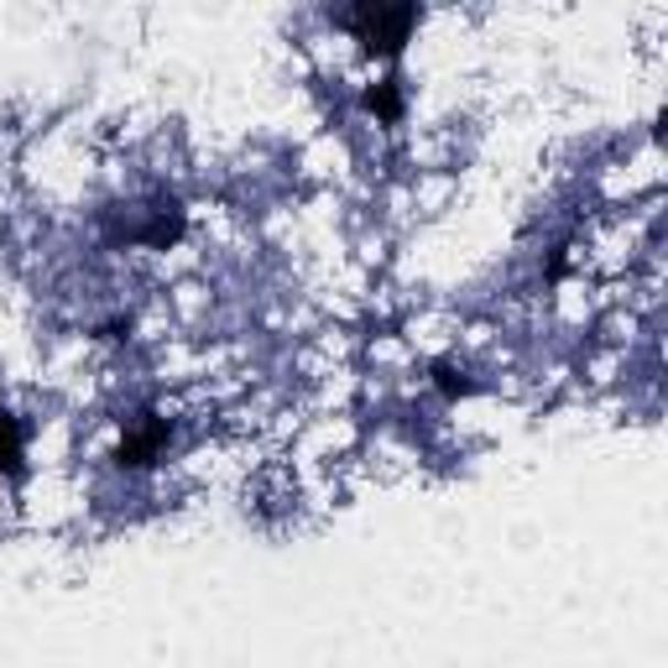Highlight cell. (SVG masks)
Masks as SVG:
<instances>
[{
    "label": "cell",
    "mask_w": 668,
    "mask_h": 668,
    "mask_svg": "<svg viewBox=\"0 0 668 668\" xmlns=\"http://www.w3.org/2000/svg\"><path fill=\"white\" fill-rule=\"evenodd\" d=\"M344 26H355L371 47H397L407 37V26L418 21L413 6H355V11H344Z\"/></svg>",
    "instance_id": "obj_1"
},
{
    "label": "cell",
    "mask_w": 668,
    "mask_h": 668,
    "mask_svg": "<svg viewBox=\"0 0 668 668\" xmlns=\"http://www.w3.org/2000/svg\"><path fill=\"white\" fill-rule=\"evenodd\" d=\"M157 439H163V424H152V428H142V434H131L121 445V466H146V455L157 449Z\"/></svg>",
    "instance_id": "obj_2"
},
{
    "label": "cell",
    "mask_w": 668,
    "mask_h": 668,
    "mask_svg": "<svg viewBox=\"0 0 668 668\" xmlns=\"http://www.w3.org/2000/svg\"><path fill=\"white\" fill-rule=\"evenodd\" d=\"M21 460V434H17V418L0 413V470H17Z\"/></svg>",
    "instance_id": "obj_3"
}]
</instances>
